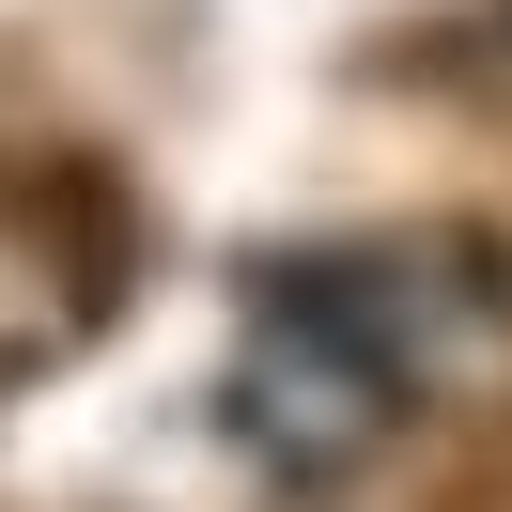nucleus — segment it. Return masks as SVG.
I'll use <instances>...</instances> for the list:
<instances>
[{"instance_id": "obj_1", "label": "nucleus", "mask_w": 512, "mask_h": 512, "mask_svg": "<svg viewBox=\"0 0 512 512\" xmlns=\"http://www.w3.org/2000/svg\"><path fill=\"white\" fill-rule=\"evenodd\" d=\"M450 78H466V94H497V109H512V0H481L466 32H450Z\"/></svg>"}]
</instances>
